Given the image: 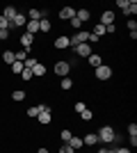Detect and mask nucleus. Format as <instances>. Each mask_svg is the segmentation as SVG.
Masks as SVG:
<instances>
[{"instance_id":"14","label":"nucleus","mask_w":137,"mask_h":153,"mask_svg":"<svg viewBox=\"0 0 137 153\" xmlns=\"http://www.w3.org/2000/svg\"><path fill=\"white\" fill-rule=\"evenodd\" d=\"M87 59H89V64H91V66H94V69L103 64V57H101V55H96V53H91V55H89V57H87Z\"/></svg>"},{"instance_id":"22","label":"nucleus","mask_w":137,"mask_h":153,"mask_svg":"<svg viewBox=\"0 0 137 153\" xmlns=\"http://www.w3.org/2000/svg\"><path fill=\"white\" fill-rule=\"evenodd\" d=\"M71 137H73V133H71V130H66V128L59 133V140L64 142V144H69V140H71Z\"/></svg>"},{"instance_id":"39","label":"nucleus","mask_w":137,"mask_h":153,"mask_svg":"<svg viewBox=\"0 0 137 153\" xmlns=\"http://www.w3.org/2000/svg\"><path fill=\"white\" fill-rule=\"evenodd\" d=\"M37 108H39V112H50V108H48V105H44V103H41V105H37Z\"/></svg>"},{"instance_id":"34","label":"nucleus","mask_w":137,"mask_h":153,"mask_svg":"<svg viewBox=\"0 0 137 153\" xmlns=\"http://www.w3.org/2000/svg\"><path fill=\"white\" fill-rule=\"evenodd\" d=\"M69 23H71V27H76V30H80V25H82V23H80V21L76 19V16H73V19L69 21Z\"/></svg>"},{"instance_id":"18","label":"nucleus","mask_w":137,"mask_h":153,"mask_svg":"<svg viewBox=\"0 0 137 153\" xmlns=\"http://www.w3.org/2000/svg\"><path fill=\"white\" fill-rule=\"evenodd\" d=\"M59 87H62L64 91H69L73 87V80H71V78H62V80H59Z\"/></svg>"},{"instance_id":"6","label":"nucleus","mask_w":137,"mask_h":153,"mask_svg":"<svg viewBox=\"0 0 137 153\" xmlns=\"http://www.w3.org/2000/svg\"><path fill=\"white\" fill-rule=\"evenodd\" d=\"M27 23V19L25 16H23V14H16V16H14L12 21H9V27H23Z\"/></svg>"},{"instance_id":"17","label":"nucleus","mask_w":137,"mask_h":153,"mask_svg":"<svg viewBox=\"0 0 137 153\" xmlns=\"http://www.w3.org/2000/svg\"><path fill=\"white\" fill-rule=\"evenodd\" d=\"M2 62L12 66V64L16 62V57H14V51H5V53H2Z\"/></svg>"},{"instance_id":"33","label":"nucleus","mask_w":137,"mask_h":153,"mask_svg":"<svg viewBox=\"0 0 137 153\" xmlns=\"http://www.w3.org/2000/svg\"><path fill=\"white\" fill-rule=\"evenodd\" d=\"M126 25H128V30H130V32H137V21H135V19H130Z\"/></svg>"},{"instance_id":"16","label":"nucleus","mask_w":137,"mask_h":153,"mask_svg":"<svg viewBox=\"0 0 137 153\" xmlns=\"http://www.w3.org/2000/svg\"><path fill=\"white\" fill-rule=\"evenodd\" d=\"M32 76H39V78H44L46 76V66L41 62H37L34 64V69H32Z\"/></svg>"},{"instance_id":"7","label":"nucleus","mask_w":137,"mask_h":153,"mask_svg":"<svg viewBox=\"0 0 137 153\" xmlns=\"http://www.w3.org/2000/svg\"><path fill=\"white\" fill-rule=\"evenodd\" d=\"M73 16H76V7H64V9H59V19L71 21Z\"/></svg>"},{"instance_id":"43","label":"nucleus","mask_w":137,"mask_h":153,"mask_svg":"<svg viewBox=\"0 0 137 153\" xmlns=\"http://www.w3.org/2000/svg\"><path fill=\"white\" fill-rule=\"evenodd\" d=\"M37 153H48V149H44V146H41V149H39Z\"/></svg>"},{"instance_id":"11","label":"nucleus","mask_w":137,"mask_h":153,"mask_svg":"<svg viewBox=\"0 0 137 153\" xmlns=\"http://www.w3.org/2000/svg\"><path fill=\"white\" fill-rule=\"evenodd\" d=\"M124 14H126V16H135V14H137V2H135V0H128V5L124 7Z\"/></svg>"},{"instance_id":"26","label":"nucleus","mask_w":137,"mask_h":153,"mask_svg":"<svg viewBox=\"0 0 137 153\" xmlns=\"http://www.w3.org/2000/svg\"><path fill=\"white\" fill-rule=\"evenodd\" d=\"M73 110H76V114H82V112H85V110H87V105H85V103H82V101H78V103H76V105H73Z\"/></svg>"},{"instance_id":"9","label":"nucleus","mask_w":137,"mask_h":153,"mask_svg":"<svg viewBox=\"0 0 137 153\" xmlns=\"http://www.w3.org/2000/svg\"><path fill=\"white\" fill-rule=\"evenodd\" d=\"M82 144H85V146H96V144H98V135L96 133L85 135V137H82Z\"/></svg>"},{"instance_id":"40","label":"nucleus","mask_w":137,"mask_h":153,"mask_svg":"<svg viewBox=\"0 0 137 153\" xmlns=\"http://www.w3.org/2000/svg\"><path fill=\"white\" fill-rule=\"evenodd\" d=\"M126 5H128V0H117V7H121V9H124Z\"/></svg>"},{"instance_id":"44","label":"nucleus","mask_w":137,"mask_h":153,"mask_svg":"<svg viewBox=\"0 0 137 153\" xmlns=\"http://www.w3.org/2000/svg\"><path fill=\"white\" fill-rule=\"evenodd\" d=\"M98 153H103V149H101V151H98Z\"/></svg>"},{"instance_id":"38","label":"nucleus","mask_w":137,"mask_h":153,"mask_svg":"<svg viewBox=\"0 0 137 153\" xmlns=\"http://www.w3.org/2000/svg\"><path fill=\"white\" fill-rule=\"evenodd\" d=\"M114 30H117V25L112 23V25H105V32H110V34H114Z\"/></svg>"},{"instance_id":"29","label":"nucleus","mask_w":137,"mask_h":153,"mask_svg":"<svg viewBox=\"0 0 137 153\" xmlns=\"http://www.w3.org/2000/svg\"><path fill=\"white\" fill-rule=\"evenodd\" d=\"M94 34H96V37L101 39V37H103V34H105V25H101V23H98V25L94 27Z\"/></svg>"},{"instance_id":"24","label":"nucleus","mask_w":137,"mask_h":153,"mask_svg":"<svg viewBox=\"0 0 137 153\" xmlns=\"http://www.w3.org/2000/svg\"><path fill=\"white\" fill-rule=\"evenodd\" d=\"M23 69H25V66H23V62H14V64H12V73H16V76H21V73H23Z\"/></svg>"},{"instance_id":"25","label":"nucleus","mask_w":137,"mask_h":153,"mask_svg":"<svg viewBox=\"0 0 137 153\" xmlns=\"http://www.w3.org/2000/svg\"><path fill=\"white\" fill-rule=\"evenodd\" d=\"M14 57H16V62H25V59H27V51H16V53H14Z\"/></svg>"},{"instance_id":"8","label":"nucleus","mask_w":137,"mask_h":153,"mask_svg":"<svg viewBox=\"0 0 137 153\" xmlns=\"http://www.w3.org/2000/svg\"><path fill=\"white\" fill-rule=\"evenodd\" d=\"M112 23H114V12L107 9V12L101 14V25H112Z\"/></svg>"},{"instance_id":"31","label":"nucleus","mask_w":137,"mask_h":153,"mask_svg":"<svg viewBox=\"0 0 137 153\" xmlns=\"http://www.w3.org/2000/svg\"><path fill=\"white\" fill-rule=\"evenodd\" d=\"M0 30H9V21H7L2 14H0Z\"/></svg>"},{"instance_id":"30","label":"nucleus","mask_w":137,"mask_h":153,"mask_svg":"<svg viewBox=\"0 0 137 153\" xmlns=\"http://www.w3.org/2000/svg\"><path fill=\"white\" fill-rule=\"evenodd\" d=\"M128 137H137V123H130V126H128Z\"/></svg>"},{"instance_id":"15","label":"nucleus","mask_w":137,"mask_h":153,"mask_svg":"<svg viewBox=\"0 0 137 153\" xmlns=\"http://www.w3.org/2000/svg\"><path fill=\"white\" fill-rule=\"evenodd\" d=\"M27 21H41V9L32 7V9L27 12Z\"/></svg>"},{"instance_id":"23","label":"nucleus","mask_w":137,"mask_h":153,"mask_svg":"<svg viewBox=\"0 0 137 153\" xmlns=\"http://www.w3.org/2000/svg\"><path fill=\"white\" fill-rule=\"evenodd\" d=\"M12 101H16V103H21V101H25V91H21V89H16L12 94Z\"/></svg>"},{"instance_id":"37","label":"nucleus","mask_w":137,"mask_h":153,"mask_svg":"<svg viewBox=\"0 0 137 153\" xmlns=\"http://www.w3.org/2000/svg\"><path fill=\"white\" fill-rule=\"evenodd\" d=\"M0 39L7 41V39H9V30H0Z\"/></svg>"},{"instance_id":"32","label":"nucleus","mask_w":137,"mask_h":153,"mask_svg":"<svg viewBox=\"0 0 137 153\" xmlns=\"http://www.w3.org/2000/svg\"><path fill=\"white\" fill-rule=\"evenodd\" d=\"M21 76H23V80H32V69H23V73H21Z\"/></svg>"},{"instance_id":"27","label":"nucleus","mask_w":137,"mask_h":153,"mask_svg":"<svg viewBox=\"0 0 137 153\" xmlns=\"http://www.w3.org/2000/svg\"><path fill=\"white\" fill-rule=\"evenodd\" d=\"M80 119H82V121H91V119H94V112H91V110H85V112L80 114Z\"/></svg>"},{"instance_id":"21","label":"nucleus","mask_w":137,"mask_h":153,"mask_svg":"<svg viewBox=\"0 0 137 153\" xmlns=\"http://www.w3.org/2000/svg\"><path fill=\"white\" fill-rule=\"evenodd\" d=\"M50 21H48V19H41L39 21V32H48V30H50Z\"/></svg>"},{"instance_id":"28","label":"nucleus","mask_w":137,"mask_h":153,"mask_svg":"<svg viewBox=\"0 0 137 153\" xmlns=\"http://www.w3.org/2000/svg\"><path fill=\"white\" fill-rule=\"evenodd\" d=\"M39 62V59H34V57H27L25 62H23V66H25V69H34V64Z\"/></svg>"},{"instance_id":"4","label":"nucleus","mask_w":137,"mask_h":153,"mask_svg":"<svg viewBox=\"0 0 137 153\" xmlns=\"http://www.w3.org/2000/svg\"><path fill=\"white\" fill-rule=\"evenodd\" d=\"M73 51H76V55H80V57H89L91 55V46L89 44H80V46H76Z\"/></svg>"},{"instance_id":"42","label":"nucleus","mask_w":137,"mask_h":153,"mask_svg":"<svg viewBox=\"0 0 137 153\" xmlns=\"http://www.w3.org/2000/svg\"><path fill=\"white\" fill-rule=\"evenodd\" d=\"M103 153H117V149H103Z\"/></svg>"},{"instance_id":"12","label":"nucleus","mask_w":137,"mask_h":153,"mask_svg":"<svg viewBox=\"0 0 137 153\" xmlns=\"http://www.w3.org/2000/svg\"><path fill=\"white\" fill-rule=\"evenodd\" d=\"M69 146H71L73 151H80V149L85 146V144H82V137H76V135H73L71 140H69Z\"/></svg>"},{"instance_id":"20","label":"nucleus","mask_w":137,"mask_h":153,"mask_svg":"<svg viewBox=\"0 0 137 153\" xmlns=\"http://www.w3.org/2000/svg\"><path fill=\"white\" fill-rule=\"evenodd\" d=\"M37 119H39V121L46 126V123H50V119H53V117H50V112H39V114H37Z\"/></svg>"},{"instance_id":"10","label":"nucleus","mask_w":137,"mask_h":153,"mask_svg":"<svg viewBox=\"0 0 137 153\" xmlns=\"http://www.w3.org/2000/svg\"><path fill=\"white\" fill-rule=\"evenodd\" d=\"M76 19H78L80 23H85V21H89V19H91L89 9H85V7H82V9H76Z\"/></svg>"},{"instance_id":"19","label":"nucleus","mask_w":137,"mask_h":153,"mask_svg":"<svg viewBox=\"0 0 137 153\" xmlns=\"http://www.w3.org/2000/svg\"><path fill=\"white\" fill-rule=\"evenodd\" d=\"M16 14H19V12H16V7H5V14H2V16H5L7 21H12Z\"/></svg>"},{"instance_id":"1","label":"nucleus","mask_w":137,"mask_h":153,"mask_svg":"<svg viewBox=\"0 0 137 153\" xmlns=\"http://www.w3.org/2000/svg\"><path fill=\"white\" fill-rule=\"evenodd\" d=\"M98 142H105V144H112V142H114V135H117V133H114V128H112V126H103V128H101V130H98Z\"/></svg>"},{"instance_id":"41","label":"nucleus","mask_w":137,"mask_h":153,"mask_svg":"<svg viewBox=\"0 0 137 153\" xmlns=\"http://www.w3.org/2000/svg\"><path fill=\"white\" fill-rule=\"evenodd\" d=\"M117 153H133L130 149H126V146H121V149H117Z\"/></svg>"},{"instance_id":"35","label":"nucleus","mask_w":137,"mask_h":153,"mask_svg":"<svg viewBox=\"0 0 137 153\" xmlns=\"http://www.w3.org/2000/svg\"><path fill=\"white\" fill-rule=\"evenodd\" d=\"M59 153H76V151H73L69 144H64V146H59Z\"/></svg>"},{"instance_id":"2","label":"nucleus","mask_w":137,"mask_h":153,"mask_svg":"<svg viewBox=\"0 0 137 153\" xmlns=\"http://www.w3.org/2000/svg\"><path fill=\"white\" fill-rule=\"evenodd\" d=\"M69 71H71V62H66V59L55 62V73H57L59 78H69Z\"/></svg>"},{"instance_id":"5","label":"nucleus","mask_w":137,"mask_h":153,"mask_svg":"<svg viewBox=\"0 0 137 153\" xmlns=\"http://www.w3.org/2000/svg\"><path fill=\"white\" fill-rule=\"evenodd\" d=\"M69 46H71V37H64V34H62V37L55 39V48H59V51H64Z\"/></svg>"},{"instance_id":"36","label":"nucleus","mask_w":137,"mask_h":153,"mask_svg":"<svg viewBox=\"0 0 137 153\" xmlns=\"http://www.w3.org/2000/svg\"><path fill=\"white\" fill-rule=\"evenodd\" d=\"M39 114V108H27V117H37Z\"/></svg>"},{"instance_id":"3","label":"nucleus","mask_w":137,"mask_h":153,"mask_svg":"<svg viewBox=\"0 0 137 153\" xmlns=\"http://www.w3.org/2000/svg\"><path fill=\"white\" fill-rule=\"evenodd\" d=\"M110 76H112V69H110V66H105V64L96 66V78H98V80H107Z\"/></svg>"},{"instance_id":"13","label":"nucleus","mask_w":137,"mask_h":153,"mask_svg":"<svg viewBox=\"0 0 137 153\" xmlns=\"http://www.w3.org/2000/svg\"><path fill=\"white\" fill-rule=\"evenodd\" d=\"M21 46H23V51H30V46H32V34L23 32V37H21Z\"/></svg>"}]
</instances>
